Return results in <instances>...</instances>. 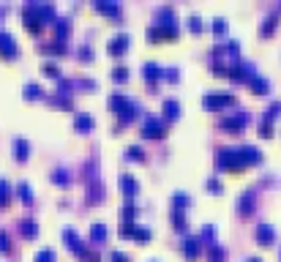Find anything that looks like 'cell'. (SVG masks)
Returning a JSON list of instances; mask_svg holds the SVG:
<instances>
[{"mask_svg":"<svg viewBox=\"0 0 281 262\" xmlns=\"http://www.w3.org/2000/svg\"><path fill=\"white\" fill-rule=\"evenodd\" d=\"M178 112H180V104H178V98H164V115L167 118H178Z\"/></svg>","mask_w":281,"mask_h":262,"instance_id":"cell-11","label":"cell"},{"mask_svg":"<svg viewBox=\"0 0 281 262\" xmlns=\"http://www.w3.org/2000/svg\"><path fill=\"white\" fill-rule=\"evenodd\" d=\"M153 262H159V260H153Z\"/></svg>","mask_w":281,"mask_h":262,"instance_id":"cell-41","label":"cell"},{"mask_svg":"<svg viewBox=\"0 0 281 262\" xmlns=\"http://www.w3.org/2000/svg\"><path fill=\"white\" fill-rule=\"evenodd\" d=\"M128 41H131V36H128L126 30H120L118 36L109 38V52H112V55H118V52H123L128 46Z\"/></svg>","mask_w":281,"mask_h":262,"instance_id":"cell-8","label":"cell"},{"mask_svg":"<svg viewBox=\"0 0 281 262\" xmlns=\"http://www.w3.org/2000/svg\"><path fill=\"white\" fill-rule=\"evenodd\" d=\"M44 71H46V74H52V77H57V79H60V68H57V63H55V60H46V63H44Z\"/></svg>","mask_w":281,"mask_h":262,"instance_id":"cell-27","label":"cell"},{"mask_svg":"<svg viewBox=\"0 0 281 262\" xmlns=\"http://www.w3.org/2000/svg\"><path fill=\"white\" fill-rule=\"evenodd\" d=\"M131 235L137 238V241H148V238H150V230H148V227H134Z\"/></svg>","mask_w":281,"mask_h":262,"instance_id":"cell-26","label":"cell"},{"mask_svg":"<svg viewBox=\"0 0 281 262\" xmlns=\"http://www.w3.org/2000/svg\"><path fill=\"white\" fill-rule=\"evenodd\" d=\"M90 238H93L96 243H101L104 238H107V224H93V227H90Z\"/></svg>","mask_w":281,"mask_h":262,"instance_id":"cell-14","label":"cell"},{"mask_svg":"<svg viewBox=\"0 0 281 262\" xmlns=\"http://www.w3.org/2000/svg\"><path fill=\"white\" fill-rule=\"evenodd\" d=\"M36 262H55V252L52 249H41V252H36Z\"/></svg>","mask_w":281,"mask_h":262,"instance_id":"cell-22","label":"cell"},{"mask_svg":"<svg viewBox=\"0 0 281 262\" xmlns=\"http://www.w3.org/2000/svg\"><path fill=\"white\" fill-rule=\"evenodd\" d=\"M254 235H257V241H260V243H273L276 230H273L271 224H265V221H260V224H257V230H254Z\"/></svg>","mask_w":281,"mask_h":262,"instance_id":"cell-7","label":"cell"},{"mask_svg":"<svg viewBox=\"0 0 281 262\" xmlns=\"http://www.w3.org/2000/svg\"><path fill=\"white\" fill-rule=\"evenodd\" d=\"M249 82H251V90H254V93H268V87H271V85H268V79L260 77V74H254Z\"/></svg>","mask_w":281,"mask_h":262,"instance_id":"cell-13","label":"cell"},{"mask_svg":"<svg viewBox=\"0 0 281 262\" xmlns=\"http://www.w3.org/2000/svg\"><path fill=\"white\" fill-rule=\"evenodd\" d=\"M16 38L11 36L8 30H0V55H5V57H14L16 55Z\"/></svg>","mask_w":281,"mask_h":262,"instance_id":"cell-4","label":"cell"},{"mask_svg":"<svg viewBox=\"0 0 281 262\" xmlns=\"http://www.w3.org/2000/svg\"><path fill=\"white\" fill-rule=\"evenodd\" d=\"M8 249H11V243H8V232L0 230V252H8Z\"/></svg>","mask_w":281,"mask_h":262,"instance_id":"cell-31","label":"cell"},{"mask_svg":"<svg viewBox=\"0 0 281 262\" xmlns=\"http://www.w3.org/2000/svg\"><path fill=\"white\" fill-rule=\"evenodd\" d=\"M74 123H77L79 129H93V118L87 112H77L74 115Z\"/></svg>","mask_w":281,"mask_h":262,"instance_id":"cell-15","label":"cell"},{"mask_svg":"<svg viewBox=\"0 0 281 262\" xmlns=\"http://www.w3.org/2000/svg\"><path fill=\"white\" fill-rule=\"evenodd\" d=\"M112 77H115V79H128V68H126V66H115Z\"/></svg>","mask_w":281,"mask_h":262,"instance_id":"cell-32","label":"cell"},{"mask_svg":"<svg viewBox=\"0 0 281 262\" xmlns=\"http://www.w3.org/2000/svg\"><path fill=\"white\" fill-rule=\"evenodd\" d=\"M120 189L126 191L128 197H134V194H137V191H139V183H137V180H134V175L123 172V175H120Z\"/></svg>","mask_w":281,"mask_h":262,"instance_id":"cell-9","label":"cell"},{"mask_svg":"<svg viewBox=\"0 0 281 262\" xmlns=\"http://www.w3.org/2000/svg\"><path fill=\"white\" fill-rule=\"evenodd\" d=\"M109 107H112L115 112H120V118H123V120H131L134 115H137L139 109H142L137 98L126 96V93H112V96H109Z\"/></svg>","mask_w":281,"mask_h":262,"instance_id":"cell-1","label":"cell"},{"mask_svg":"<svg viewBox=\"0 0 281 262\" xmlns=\"http://www.w3.org/2000/svg\"><path fill=\"white\" fill-rule=\"evenodd\" d=\"M126 153L131 156V159H142V148H139V145H128Z\"/></svg>","mask_w":281,"mask_h":262,"instance_id":"cell-33","label":"cell"},{"mask_svg":"<svg viewBox=\"0 0 281 262\" xmlns=\"http://www.w3.org/2000/svg\"><path fill=\"white\" fill-rule=\"evenodd\" d=\"M208 189H221V180L219 178H208Z\"/></svg>","mask_w":281,"mask_h":262,"instance_id":"cell-38","label":"cell"},{"mask_svg":"<svg viewBox=\"0 0 281 262\" xmlns=\"http://www.w3.org/2000/svg\"><path fill=\"white\" fill-rule=\"evenodd\" d=\"M210 262H224V249L221 246H210Z\"/></svg>","mask_w":281,"mask_h":262,"instance_id":"cell-24","label":"cell"},{"mask_svg":"<svg viewBox=\"0 0 281 262\" xmlns=\"http://www.w3.org/2000/svg\"><path fill=\"white\" fill-rule=\"evenodd\" d=\"M202 101H205V107L219 109V107H227V104H235V96L232 93H205Z\"/></svg>","mask_w":281,"mask_h":262,"instance_id":"cell-3","label":"cell"},{"mask_svg":"<svg viewBox=\"0 0 281 262\" xmlns=\"http://www.w3.org/2000/svg\"><path fill=\"white\" fill-rule=\"evenodd\" d=\"M164 77H167V79H178L180 71H178V68H167V71H164Z\"/></svg>","mask_w":281,"mask_h":262,"instance_id":"cell-37","label":"cell"},{"mask_svg":"<svg viewBox=\"0 0 281 262\" xmlns=\"http://www.w3.org/2000/svg\"><path fill=\"white\" fill-rule=\"evenodd\" d=\"M172 202H175V211H180V208L189 205L191 200H189V194H183V191H175V200Z\"/></svg>","mask_w":281,"mask_h":262,"instance_id":"cell-23","label":"cell"},{"mask_svg":"<svg viewBox=\"0 0 281 262\" xmlns=\"http://www.w3.org/2000/svg\"><path fill=\"white\" fill-rule=\"evenodd\" d=\"M183 252L189 254V257H197V254H200V238H186L183 241Z\"/></svg>","mask_w":281,"mask_h":262,"instance_id":"cell-12","label":"cell"},{"mask_svg":"<svg viewBox=\"0 0 281 262\" xmlns=\"http://www.w3.org/2000/svg\"><path fill=\"white\" fill-rule=\"evenodd\" d=\"M8 200H11V186L5 183L3 178H0V205H5Z\"/></svg>","mask_w":281,"mask_h":262,"instance_id":"cell-19","label":"cell"},{"mask_svg":"<svg viewBox=\"0 0 281 262\" xmlns=\"http://www.w3.org/2000/svg\"><path fill=\"white\" fill-rule=\"evenodd\" d=\"M55 30H57V36H68V30H71V22H68V16H60V19L55 22Z\"/></svg>","mask_w":281,"mask_h":262,"instance_id":"cell-17","label":"cell"},{"mask_svg":"<svg viewBox=\"0 0 281 262\" xmlns=\"http://www.w3.org/2000/svg\"><path fill=\"white\" fill-rule=\"evenodd\" d=\"M213 27H216V30H224V27H227V19H224V16H216V19H213Z\"/></svg>","mask_w":281,"mask_h":262,"instance_id":"cell-36","label":"cell"},{"mask_svg":"<svg viewBox=\"0 0 281 262\" xmlns=\"http://www.w3.org/2000/svg\"><path fill=\"white\" fill-rule=\"evenodd\" d=\"M276 19H279V14H276V11H273V14H268L265 25H262V33H271V30H273V25H276Z\"/></svg>","mask_w":281,"mask_h":262,"instance_id":"cell-28","label":"cell"},{"mask_svg":"<svg viewBox=\"0 0 281 262\" xmlns=\"http://www.w3.org/2000/svg\"><path fill=\"white\" fill-rule=\"evenodd\" d=\"M219 167H224V170H241V167H246V161L238 148H224L219 153Z\"/></svg>","mask_w":281,"mask_h":262,"instance_id":"cell-2","label":"cell"},{"mask_svg":"<svg viewBox=\"0 0 281 262\" xmlns=\"http://www.w3.org/2000/svg\"><path fill=\"white\" fill-rule=\"evenodd\" d=\"M98 8H101V11H107V14H115V16H118L120 14V8H118V5H115V3H101V0H98Z\"/></svg>","mask_w":281,"mask_h":262,"instance_id":"cell-29","label":"cell"},{"mask_svg":"<svg viewBox=\"0 0 281 262\" xmlns=\"http://www.w3.org/2000/svg\"><path fill=\"white\" fill-rule=\"evenodd\" d=\"M142 74H145V77H148V79H156V77H159V74H161L159 63H145V66H142Z\"/></svg>","mask_w":281,"mask_h":262,"instance_id":"cell-18","label":"cell"},{"mask_svg":"<svg viewBox=\"0 0 281 262\" xmlns=\"http://www.w3.org/2000/svg\"><path fill=\"white\" fill-rule=\"evenodd\" d=\"M25 96H41V85L38 82H27L25 85Z\"/></svg>","mask_w":281,"mask_h":262,"instance_id":"cell-30","label":"cell"},{"mask_svg":"<svg viewBox=\"0 0 281 262\" xmlns=\"http://www.w3.org/2000/svg\"><path fill=\"white\" fill-rule=\"evenodd\" d=\"M246 123H249V115L246 112H235V115H224V118H221V126H224V129H235V131H241Z\"/></svg>","mask_w":281,"mask_h":262,"instance_id":"cell-5","label":"cell"},{"mask_svg":"<svg viewBox=\"0 0 281 262\" xmlns=\"http://www.w3.org/2000/svg\"><path fill=\"white\" fill-rule=\"evenodd\" d=\"M16 191L22 194V200H25V202H30V200H33V191H30V186H27L25 180H19V183H16Z\"/></svg>","mask_w":281,"mask_h":262,"instance_id":"cell-20","label":"cell"},{"mask_svg":"<svg viewBox=\"0 0 281 262\" xmlns=\"http://www.w3.org/2000/svg\"><path fill=\"white\" fill-rule=\"evenodd\" d=\"M27 153H30L27 139L25 137H14V156H16V159H27Z\"/></svg>","mask_w":281,"mask_h":262,"instance_id":"cell-10","label":"cell"},{"mask_svg":"<svg viewBox=\"0 0 281 262\" xmlns=\"http://www.w3.org/2000/svg\"><path fill=\"white\" fill-rule=\"evenodd\" d=\"M19 230L25 232V235H38V224H36V221H30V219H22L19 221Z\"/></svg>","mask_w":281,"mask_h":262,"instance_id":"cell-16","label":"cell"},{"mask_svg":"<svg viewBox=\"0 0 281 262\" xmlns=\"http://www.w3.org/2000/svg\"><path fill=\"white\" fill-rule=\"evenodd\" d=\"M41 49H44V52H63V49H66V44H63V41H44V44H41Z\"/></svg>","mask_w":281,"mask_h":262,"instance_id":"cell-21","label":"cell"},{"mask_svg":"<svg viewBox=\"0 0 281 262\" xmlns=\"http://www.w3.org/2000/svg\"><path fill=\"white\" fill-rule=\"evenodd\" d=\"M112 262H131V260H128V254H123V252H112Z\"/></svg>","mask_w":281,"mask_h":262,"instance_id":"cell-35","label":"cell"},{"mask_svg":"<svg viewBox=\"0 0 281 262\" xmlns=\"http://www.w3.org/2000/svg\"><path fill=\"white\" fill-rule=\"evenodd\" d=\"M189 25H191V27H200V14H191V16H189Z\"/></svg>","mask_w":281,"mask_h":262,"instance_id":"cell-39","label":"cell"},{"mask_svg":"<svg viewBox=\"0 0 281 262\" xmlns=\"http://www.w3.org/2000/svg\"><path fill=\"white\" fill-rule=\"evenodd\" d=\"M52 180H60V183H66V180H68V172H66V170H55V172H52Z\"/></svg>","mask_w":281,"mask_h":262,"instance_id":"cell-34","label":"cell"},{"mask_svg":"<svg viewBox=\"0 0 281 262\" xmlns=\"http://www.w3.org/2000/svg\"><path fill=\"white\" fill-rule=\"evenodd\" d=\"M202 238H205L208 243H216V227L205 224V227H202Z\"/></svg>","mask_w":281,"mask_h":262,"instance_id":"cell-25","label":"cell"},{"mask_svg":"<svg viewBox=\"0 0 281 262\" xmlns=\"http://www.w3.org/2000/svg\"><path fill=\"white\" fill-rule=\"evenodd\" d=\"M249 262H262V260H260V257H251V260H249Z\"/></svg>","mask_w":281,"mask_h":262,"instance_id":"cell-40","label":"cell"},{"mask_svg":"<svg viewBox=\"0 0 281 262\" xmlns=\"http://www.w3.org/2000/svg\"><path fill=\"white\" fill-rule=\"evenodd\" d=\"M145 137H161L164 134V120L161 118H156V115H148L145 118Z\"/></svg>","mask_w":281,"mask_h":262,"instance_id":"cell-6","label":"cell"}]
</instances>
